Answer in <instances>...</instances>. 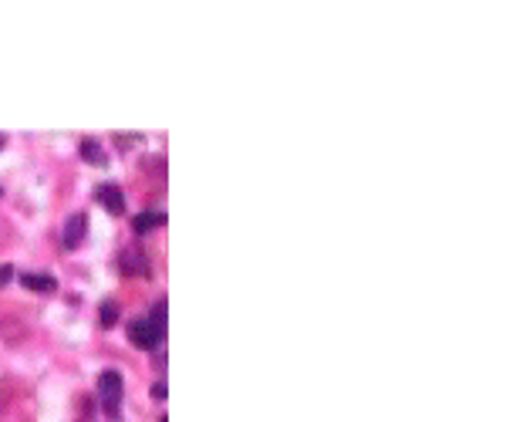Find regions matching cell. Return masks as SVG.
Instances as JSON below:
<instances>
[{
	"label": "cell",
	"instance_id": "9c48e42d",
	"mask_svg": "<svg viewBox=\"0 0 506 422\" xmlns=\"http://www.w3.org/2000/svg\"><path fill=\"white\" fill-rule=\"evenodd\" d=\"M115 321H118V304H115V301H105V304H102V324H105V328H112Z\"/></svg>",
	"mask_w": 506,
	"mask_h": 422
},
{
	"label": "cell",
	"instance_id": "3957f363",
	"mask_svg": "<svg viewBox=\"0 0 506 422\" xmlns=\"http://www.w3.org/2000/svg\"><path fill=\"white\" fill-rule=\"evenodd\" d=\"M95 200H98L112 217H118V213L125 210V196H122V186H118V182H102V186L95 190Z\"/></svg>",
	"mask_w": 506,
	"mask_h": 422
},
{
	"label": "cell",
	"instance_id": "7c38bea8",
	"mask_svg": "<svg viewBox=\"0 0 506 422\" xmlns=\"http://www.w3.org/2000/svg\"><path fill=\"white\" fill-rule=\"evenodd\" d=\"M0 149H4V135H0Z\"/></svg>",
	"mask_w": 506,
	"mask_h": 422
},
{
	"label": "cell",
	"instance_id": "277c9868",
	"mask_svg": "<svg viewBox=\"0 0 506 422\" xmlns=\"http://www.w3.org/2000/svg\"><path fill=\"white\" fill-rule=\"evenodd\" d=\"M118 264H122V270H125L129 277H145V274H149V257H145L142 250H135V247L122 250Z\"/></svg>",
	"mask_w": 506,
	"mask_h": 422
},
{
	"label": "cell",
	"instance_id": "52a82bcc",
	"mask_svg": "<svg viewBox=\"0 0 506 422\" xmlns=\"http://www.w3.org/2000/svg\"><path fill=\"white\" fill-rule=\"evenodd\" d=\"M81 159H85L88 166H105V149L95 139H85L81 142Z\"/></svg>",
	"mask_w": 506,
	"mask_h": 422
},
{
	"label": "cell",
	"instance_id": "5b68a950",
	"mask_svg": "<svg viewBox=\"0 0 506 422\" xmlns=\"http://www.w3.org/2000/svg\"><path fill=\"white\" fill-rule=\"evenodd\" d=\"M85 230H88V220H85V213L68 217V223H65V250H75V247L85 240Z\"/></svg>",
	"mask_w": 506,
	"mask_h": 422
},
{
	"label": "cell",
	"instance_id": "8992f818",
	"mask_svg": "<svg viewBox=\"0 0 506 422\" xmlns=\"http://www.w3.org/2000/svg\"><path fill=\"white\" fill-rule=\"evenodd\" d=\"M21 284H24L27 291H44V294H51L58 281H54L51 274H21Z\"/></svg>",
	"mask_w": 506,
	"mask_h": 422
},
{
	"label": "cell",
	"instance_id": "8fae6325",
	"mask_svg": "<svg viewBox=\"0 0 506 422\" xmlns=\"http://www.w3.org/2000/svg\"><path fill=\"white\" fill-rule=\"evenodd\" d=\"M152 396H156V398H166V396H169L166 382H156V388H152Z\"/></svg>",
	"mask_w": 506,
	"mask_h": 422
},
{
	"label": "cell",
	"instance_id": "ba28073f",
	"mask_svg": "<svg viewBox=\"0 0 506 422\" xmlns=\"http://www.w3.org/2000/svg\"><path fill=\"white\" fill-rule=\"evenodd\" d=\"M159 223H166V213H139V217L132 220V227H135V233H149V230H156Z\"/></svg>",
	"mask_w": 506,
	"mask_h": 422
},
{
	"label": "cell",
	"instance_id": "7a4b0ae2",
	"mask_svg": "<svg viewBox=\"0 0 506 422\" xmlns=\"http://www.w3.org/2000/svg\"><path fill=\"white\" fill-rule=\"evenodd\" d=\"M162 334H166V328H159L156 321H152V314H145V318H135L129 324V341L135 348H142V351H152V348L162 341Z\"/></svg>",
	"mask_w": 506,
	"mask_h": 422
},
{
	"label": "cell",
	"instance_id": "30bf717a",
	"mask_svg": "<svg viewBox=\"0 0 506 422\" xmlns=\"http://www.w3.org/2000/svg\"><path fill=\"white\" fill-rule=\"evenodd\" d=\"M11 277H14V267H11V264H0V287L11 281Z\"/></svg>",
	"mask_w": 506,
	"mask_h": 422
},
{
	"label": "cell",
	"instance_id": "6da1fadb",
	"mask_svg": "<svg viewBox=\"0 0 506 422\" xmlns=\"http://www.w3.org/2000/svg\"><path fill=\"white\" fill-rule=\"evenodd\" d=\"M122 371L115 369H105L98 375V398H102V409L105 416H118V406H122Z\"/></svg>",
	"mask_w": 506,
	"mask_h": 422
}]
</instances>
